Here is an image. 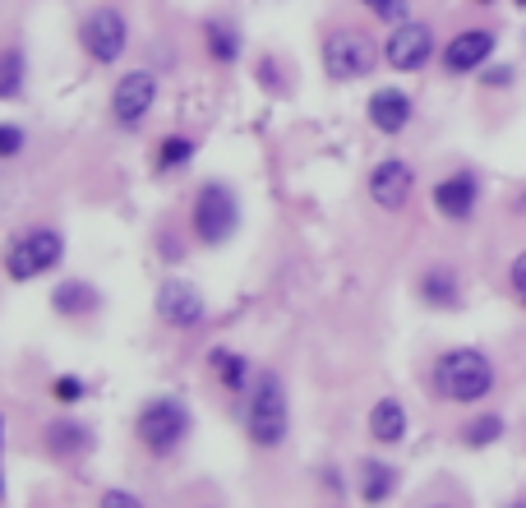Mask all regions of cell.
Instances as JSON below:
<instances>
[{
  "label": "cell",
  "mask_w": 526,
  "mask_h": 508,
  "mask_svg": "<svg viewBox=\"0 0 526 508\" xmlns=\"http://www.w3.org/2000/svg\"><path fill=\"white\" fill-rule=\"evenodd\" d=\"M420 301L434 305V310H457V305H462V282H457V268H448V264L425 268V278H420Z\"/></svg>",
  "instance_id": "obj_16"
},
{
  "label": "cell",
  "mask_w": 526,
  "mask_h": 508,
  "mask_svg": "<svg viewBox=\"0 0 526 508\" xmlns=\"http://www.w3.org/2000/svg\"><path fill=\"white\" fill-rule=\"evenodd\" d=\"M499 435H503V416H476V421L462 430V444L485 448V444H494Z\"/></svg>",
  "instance_id": "obj_24"
},
{
  "label": "cell",
  "mask_w": 526,
  "mask_h": 508,
  "mask_svg": "<svg viewBox=\"0 0 526 508\" xmlns=\"http://www.w3.org/2000/svg\"><path fill=\"white\" fill-rule=\"evenodd\" d=\"M434 51H439L434 47V28L420 24V19H402L388 33V42H383V61L393 65L397 74H416L434 61Z\"/></svg>",
  "instance_id": "obj_8"
},
{
  "label": "cell",
  "mask_w": 526,
  "mask_h": 508,
  "mask_svg": "<svg viewBox=\"0 0 526 508\" xmlns=\"http://www.w3.org/2000/svg\"><path fill=\"white\" fill-rule=\"evenodd\" d=\"M397 490V472L383 458H365L360 462V499L365 504H383Z\"/></svg>",
  "instance_id": "obj_18"
},
{
  "label": "cell",
  "mask_w": 526,
  "mask_h": 508,
  "mask_svg": "<svg viewBox=\"0 0 526 508\" xmlns=\"http://www.w3.org/2000/svg\"><path fill=\"white\" fill-rule=\"evenodd\" d=\"M65 259V236L56 227H28L5 245V273L14 282H33Z\"/></svg>",
  "instance_id": "obj_4"
},
{
  "label": "cell",
  "mask_w": 526,
  "mask_h": 508,
  "mask_svg": "<svg viewBox=\"0 0 526 508\" xmlns=\"http://www.w3.org/2000/svg\"><path fill=\"white\" fill-rule=\"evenodd\" d=\"M513 79V70H494V74H485V84H508Z\"/></svg>",
  "instance_id": "obj_30"
},
{
  "label": "cell",
  "mask_w": 526,
  "mask_h": 508,
  "mask_svg": "<svg viewBox=\"0 0 526 508\" xmlns=\"http://www.w3.org/2000/svg\"><path fill=\"white\" fill-rule=\"evenodd\" d=\"M47 448L56 458H88V448H93V430L84 421H74V416H60V421L47 425Z\"/></svg>",
  "instance_id": "obj_15"
},
{
  "label": "cell",
  "mask_w": 526,
  "mask_h": 508,
  "mask_svg": "<svg viewBox=\"0 0 526 508\" xmlns=\"http://www.w3.org/2000/svg\"><path fill=\"white\" fill-rule=\"evenodd\" d=\"M204 37H208V56H217L222 65H231L240 56V37H236V28H231L227 19H213Z\"/></svg>",
  "instance_id": "obj_23"
},
{
  "label": "cell",
  "mask_w": 526,
  "mask_h": 508,
  "mask_svg": "<svg viewBox=\"0 0 526 508\" xmlns=\"http://www.w3.org/2000/svg\"><path fill=\"white\" fill-rule=\"evenodd\" d=\"M480 204V181L476 171H453V176H443L439 185H434V208H439L448 222H467L471 213H476Z\"/></svg>",
  "instance_id": "obj_12"
},
{
  "label": "cell",
  "mask_w": 526,
  "mask_h": 508,
  "mask_svg": "<svg viewBox=\"0 0 526 508\" xmlns=\"http://www.w3.org/2000/svg\"><path fill=\"white\" fill-rule=\"evenodd\" d=\"M240 227V204H236V190L222 181H208L194 199V236L204 245H227Z\"/></svg>",
  "instance_id": "obj_5"
},
{
  "label": "cell",
  "mask_w": 526,
  "mask_h": 508,
  "mask_svg": "<svg viewBox=\"0 0 526 508\" xmlns=\"http://www.w3.org/2000/svg\"><path fill=\"white\" fill-rule=\"evenodd\" d=\"M24 51L19 47H5L0 51V102H10V97H19V88H24Z\"/></svg>",
  "instance_id": "obj_22"
},
{
  "label": "cell",
  "mask_w": 526,
  "mask_h": 508,
  "mask_svg": "<svg viewBox=\"0 0 526 508\" xmlns=\"http://www.w3.org/2000/svg\"><path fill=\"white\" fill-rule=\"evenodd\" d=\"M24 130L19 125H10V121H0V158H19L24 153Z\"/></svg>",
  "instance_id": "obj_26"
},
{
  "label": "cell",
  "mask_w": 526,
  "mask_h": 508,
  "mask_svg": "<svg viewBox=\"0 0 526 508\" xmlns=\"http://www.w3.org/2000/svg\"><path fill=\"white\" fill-rule=\"evenodd\" d=\"M194 153H199V144H194L190 134H167L162 139V148H157V167L162 171H180V167H190Z\"/></svg>",
  "instance_id": "obj_21"
},
{
  "label": "cell",
  "mask_w": 526,
  "mask_h": 508,
  "mask_svg": "<svg viewBox=\"0 0 526 508\" xmlns=\"http://www.w3.org/2000/svg\"><path fill=\"white\" fill-rule=\"evenodd\" d=\"M430 384H434L439 398L471 407V402H480V398H490L494 393V361L480 347H453V351H443L439 361H434Z\"/></svg>",
  "instance_id": "obj_1"
},
{
  "label": "cell",
  "mask_w": 526,
  "mask_h": 508,
  "mask_svg": "<svg viewBox=\"0 0 526 508\" xmlns=\"http://www.w3.org/2000/svg\"><path fill=\"white\" fill-rule=\"evenodd\" d=\"M157 319L167 328H180V333H190V328H199L208 319V301L204 291L194 287V282L185 278H167L162 287H157V301H153Z\"/></svg>",
  "instance_id": "obj_9"
},
{
  "label": "cell",
  "mask_w": 526,
  "mask_h": 508,
  "mask_svg": "<svg viewBox=\"0 0 526 508\" xmlns=\"http://www.w3.org/2000/svg\"><path fill=\"white\" fill-rule=\"evenodd\" d=\"M494 56V33L490 28H467V33H457L448 47H443V70L448 74H471L480 65H490Z\"/></svg>",
  "instance_id": "obj_13"
},
{
  "label": "cell",
  "mask_w": 526,
  "mask_h": 508,
  "mask_svg": "<svg viewBox=\"0 0 526 508\" xmlns=\"http://www.w3.org/2000/svg\"><path fill=\"white\" fill-rule=\"evenodd\" d=\"M374 42L356 28H333V33L323 37V74L333 79V84H351V79H365L374 70Z\"/></svg>",
  "instance_id": "obj_6"
},
{
  "label": "cell",
  "mask_w": 526,
  "mask_h": 508,
  "mask_svg": "<svg viewBox=\"0 0 526 508\" xmlns=\"http://www.w3.org/2000/svg\"><path fill=\"white\" fill-rule=\"evenodd\" d=\"M51 305H56L60 315H88V310H97V291L88 287V282H60L56 291H51Z\"/></svg>",
  "instance_id": "obj_20"
},
{
  "label": "cell",
  "mask_w": 526,
  "mask_h": 508,
  "mask_svg": "<svg viewBox=\"0 0 526 508\" xmlns=\"http://www.w3.org/2000/svg\"><path fill=\"white\" fill-rule=\"evenodd\" d=\"M508 287H513V296L522 301V310H526V250L508 264Z\"/></svg>",
  "instance_id": "obj_27"
},
{
  "label": "cell",
  "mask_w": 526,
  "mask_h": 508,
  "mask_svg": "<svg viewBox=\"0 0 526 508\" xmlns=\"http://www.w3.org/2000/svg\"><path fill=\"white\" fill-rule=\"evenodd\" d=\"M134 435H139V444H144L153 458L176 453V448L185 444V435H190V407H185V398H171V393L148 398L144 407H139Z\"/></svg>",
  "instance_id": "obj_3"
},
{
  "label": "cell",
  "mask_w": 526,
  "mask_h": 508,
  "mask_svg": "<svg viewBox=\"0 0 526 508\" xmlns=\"http://www.w3.org/2000/svg\"><path fill=\"white\" fill-rule=\"evenodd\" d=\"M51 393H56L60 402H79V398H84V379H74V375H60V379H56V388H51Z\"/></svg>",
  "instance_id": "obj_28"
},
{
  "label": "cell",
  "mask_w": 526,
  "mask_h": 508,
  "mask_svg": "<svg viewBox=\"0 0 526 508\" xmlns=\"http://www.w3.org/2000/svg\"><path fill=\"white\" fill-rule=\"evenodd\" d=\"M517 5H526V0H517Z\"/></svg>",
  "instance_id": "obj_34"
},
{
  "label": "cell",
  "mask_w": 526,
  "mask_h": 508,
  "mask_svg": "<svg viewBox=\"0 0 526 508\" xmlns=\"http://www.w3.org/2000/svg\"><path fill=\"white\" fill-rule=\"evenodd\" d=\"M360 5H365L374 19H383V24H402V19H407V0H360Z\"/></svg>",
  "instance_id": "obj_25"
},
{
  "label": "cell",
  "mask_w": 526,
  "mask_h": 508,
  "mask_svg": "<svg viewBox=\"0 0 526 508\" xmlns=\"http://www.w3.org/2000/svg\"><path fill=\"white\" fill-rule=\"evenodd\" d=\"M416 190V167L407 158H383L379 167L370 171V199L383 208V213H402Z\"/></svg>",
  "instance_id": "obj_11"
},
{
  "label": "cell",
  "mask_w": 526,
  "mask_h": 508,
  "mask_svg": "<svg viewBox=\"0 0 526 508\" xmlns=\"http://www.w3.org/2000/svg\"><path fill=\"white\" fill-rule=\"evenodd\" d=\"M370 435L379 444H402L407 439V407L397 398H379L370 407Z\"/></svg>",
  "instance_id": "obj_17"
},
{
  "label": "cell",
  "mask_w": 526,
  "mask_h": 508,
  "mask_svg": "<svg viewBox=\"0 0 526 508\" xmlns=\"http://www.w3.org/2000/svg\"><path fill=\"white\" fill-rule=\"evenodd\" d=\"M125 42H130V24H125V14L116 5H102V10L84 14V24H79V47L93 56L97 65H111L125 56Z\"/></svg>",
  "instance_id": "obj_7"
},
{
  "label": "cell",
  "mask_w": 526,
  "mask_h": 508,
  "mask_svg": "<svg viewBox=\"0 0 526 508\" xmlns=\"http://www.w3.org/2000/svg\"><path fill=\"white\" fill-rule=\"evenodd\" d=\"M0 439H5V421H0Z\"/></svg>",
  "instance_id": "obj_31"
},
{
  "label": "cell",
  "mask_w": 526,
  "mask_h": 508,
  "mask_svg": "<svg viewBox=\"0 0 526 508\" xmlns=\"http://www.w3.org/2000/svg\"><path fill=\"white\" fill-rule=\"evenodd\" d=\"M208 365L217 370V379H222V388H227V393H245V388L254 384L250 361H245V356H236V351H227V347H213Z\"/></svg>",
  "instance_id": "obj_19"
},
{
  "label": "cell",
  "mask_w": 526,
  "mask_h": 508,
  "mask_svg": "<svg viewBox=\"0 0 526 508\" xmlns=\"http://www.w3.org/2000/svg\"><path fill=\"white\" fill-rule=\"evenodd\" d=\"M370 125L379 134H402L411 125V93L407 88H374L370 93Z\"/></svg>",
  "instance_id": "obj_14"
},
{
  "label": "cell",
  "mask_w": 526,
  "mask_h": 508,
  "mask_svg": "<svg viewBox=\"0 0 526 508\" xmlns=\"http://www.w3.org/2000/svg\"><path fill=\"white\" fill-rule=\"evenodd\" d=\"M0 490H5V481H0Z\"/></svg>",
  "instance_id": "obj_33"
},
{
  "label": "cell",
  "mask_w": 526,
  "mask_h": 508,
  "mask_svg": "<svg viewBox=\"0 0 526 508\" xmlns=\"http://www.w3.org/2000/svg\"><path fill=\"white\" fill-rule=\"evenodd\" d=\"M430 508H448V504H430Z\"/></svg>",
  "instance_id": "obj_32"
},
{
  "label": "cell",
  "mask_w": 526,
  "mask_h": 508,
  "mask_svg": "<svg viewBox=\"0 0 526 508\" xmlns=\"http://www.w3.org/2000/svg\"><path fill=\"white\" fill-rule=\"evenodd\" d=\"M291 430V407H287V388L277 370H259L250 384V402H245V435L259 448H277Z\"/></svg>",
  "instance_id": "obj_2"
},
{
  "label": "cell",
  "mask_w": 526,
  "mask_h": 508,
  "mask_svg": "<svg viewBox=\"0 0 526 508\" xmlns=\"http://www.w3.org/2000/svg\"><path fill=\"white\" fill-rule=\"evenodd\" d=\"M153 102H157V74L153 70H130L111 88V116H116L120 130H134V125L153 111Z\"/></svg>",
  "instance_id": "obj_10"
},
{
  "label": "cell",
  "mask_w": 526,
  "mask_h": 508,
  "mask_svg": "<svg viewBox=\"0 0 526 508\" xmlns=\"http://www.w3.org/2000/svg\"><path fill=\"white\" fill-rule=\"evenodd\" d=\"M97 508H144V499L130 495V490H107V495L97 499Z\"/></svg>",
  "instance_id": "obj_29"
}]
</instances>
